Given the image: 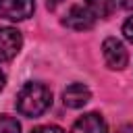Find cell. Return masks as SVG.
<instances>
[{
    "label": "cell",
    "mask_w": 133,
    "mask_h": 133,
    "mask_svg": "<svg viewBox=\"0 0 133 133\" xmlns=\"http://www.w3.org/2000/svg\"><path fill=\"white\" fill-rule=\"evenodd\" d=\"M91 94L87 89V85L83 83H71L64 91H62V102L66 108H81L89 102Z\"/></svg>",
    "instance_id": "6"
},
{
    "label": "cell",
    "mask_w": 133,
    "mask_h": 133,
    "mask_svg": "<svg viewBox=\"0 0 133 133\" xmlns=\"http://www.w3.org/2000/svg\"><path fill=\"white\" fill-rule=\"evenodd\" d=\"M96 23V15L87 6H71V10L64 15L62 25L73 31H87Z\"/></svg>",
    "instance_id": "3"
},
{
    "label": "cell",
    "mask_w": 133,
    "mask_h": 133,
    "mask_svg": "<svg viewBox=\"0 0 133 133\" xmlns=\"http://www.w3.org/2000/svg\"><path fill=\"white\" fill-rule=\"evenodd\" d=\"M116 4L123 8H133V0H116Z\"/></svg>",
    "instance_id": "12"
},
{
    "label": "cell",
    "mask_w": 133,
    "mask_h": 133,
    "mask_svg": "<svg viewBox=\"0 0 133 133\" xmlns=\"http://www.w3.org/2000/svg\"><path fill=\"white\" fill-rule=\"evenodd\" d=\"M35 10L33 0H0V17L8 21H23L29 19Z\"/></svg>",
    "instance_id": "4"
},
{
    "label": "cell",
    "mask_w": 133,
    "mask_h": 133,
    "mask_svg": "<svg viewBox=\"0 0 133 133\" xmlns=\"http://www.w3.org/2000/svg\"><path fill=\"white\" fill-rule=\"evenodd\" d=\"M123 33H125V37L133 44V17H129V19L125 21V25H123Z\"/></svg>",
    "instance_id": "11"
},
{
    "label": "cell",
    "mask_w": 133,
    "mask_h": 133,
    "mask_svg": "<svg viewBox=\"0 0 133 133\" xmlns=\"http://www.w3.org/2000/svg\"><path fill=\"white\" fill-rule=\"evenodd\" d=\"M50 104H52V91L44 83L29 81L17 94V110L23 116H29V118L44 114L50 108Z\"/></svg>",
    "instance_id": "1"
},
{
    "label": "cell",
    "mask_w": 133,
    "mask_h": 133,
    "mask_svg": "<svg viewBox=\"0 0 133 133\" xmlns=\"http://www.w3.org/2000/svg\"><path fill=\"white\" fill-rule=\"evenodd\" d=\"M0 133H21V125L15 116L0 114Z\"/></svg>",
    "instance_id": "9"
},
{
    "label": "cell",
    "mask_w": 133,
    "mask_h": 133,
    "mask_svg": "<svg viewBox=\"0 0 133 133\" xmlns=\"http://www.w3.org/2000/svg\"><path fill=\"white\" fill-rule=\"evenodd\" d=\"M102 54H104V60H106L108 69H114V71L125 69L127 62H129L127 48H125L123 42L116 39V37H108V39H104V44H102Z\"/></svg>",
    "instance_id": "2"
},
{
    "label": "cell",
    "mask_w": 133,
    "mask_h": 133,
    "mask_svg": "<svg viewBox=\"0 0 133 133\" xmlns=\"http://www.w3.org/2000/svg\"><path fill=\"white\" fill-rule=\"evenodd\" d=\"M31 133H64V131L60 127H56V125H42V127L33 129Z\"/></svg>",
    "instance_id": "10"
},
{
    "label": "cell",
    "mask_w": 133,
    "mask_h": 133,
    "mask_svg": "<svg viewBox=\"0 0 133 133\" xmlns=\"http://www.w3.org/2000/svg\"><path fill=\"white\" fill-rule=\"evenodd\" d=\"M116 6V0H87V8L96 17H108Z\"/></svg>",
    "instance_id": "8"
},
{
    "label": "cell",
    "mask_w": 133,
    "mask_h": 133,
    "mask_svg": "<svg viewBox=\"0 0 133 133\" xmlns=\"http://www.w3.org/2000/svg\"><path fill=\"white\" fill-rule=\"evenodd\" d=\"M71 133H108V129H106V123L100 114L87 112V114H83L81 118L75 121Z\"/></svg>",
    "instance_id": "7"
},
{
    "label": "cell",
    "mask_w": 133,
    "mask_h": 133,
    "mask_svg": "<svg viewBox=\"0 0 133 133\" xmlns=\"http://www.w3.org/2000/svg\"><path fill=\"white\" fill-rule=\"evenodd\" d=\"M23 37L15 27H0V62H6L19 54Z\"/></svg>",
    "instance_id": "5"
},
{
    "label": "cell",
    "mask_w": 133,
    "mask_h": 133,
    "mask_svg": "<svg viewBox=\"0 0 133 133\" xmlns=\"http://www.w3.org/2000/svg\"><path fill=\"white\" fill-rule=\"evenodd\" d=\"M4 87V75H2V71H0V89Z\"/></svg>",
    "instance_id": "13"
}]
</instances>
